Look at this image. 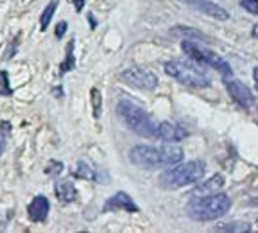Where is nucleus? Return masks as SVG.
Instances as JSON below:
<instances>
[{
	"mask_svg": "<svg viewBox=\"0 0 258 233\" xmlns=\"http://www.w3.org/2000/svg\"><path fill=\"white\" fill-rule=\"evenodd\" d=\"M251 34H253V38H256V40H258V24L253 25V29H251Z\"/></svg>",
	"mask_w": 258,
	"mask_h": 233,
	"instance_id": "28",
	"label": "nucleus"
},
{
	"mask_svg": "<svg viewBox=\"0 0 258 233\" xmlns=\"http://www.w3.org/2000/svg\"><path fill=\"white\" fill-rule=\"evenodd\" d=\"M88 20H90V29H92V31H95V29H97V20H95V16H93L92 13H88Z\"/></svg>",
	"mask_w": 258,
	"mask_h": 233,
	"instance_id": "26",
	"label": "nucleus"
},
{
	"mask_svg": "<svg viewBox=\"0 0 258 233\" xmlns=\"http://www.w3.org/2000/svg\"><path fill=\"white\" fill-rule=\"evenodd\" d=\"M177 2L188 6L194 11L203 13V15L210 16L214 20H221V22L230 20V13L226 11L222 6L215 4V2H210V0H177Z\"/></svg>",
	"mask_w": 258,
	"mask_h": 233,
	"instance_id": "8",
	"label": "nucleus"
},
{
	"mask_svg": "<svg viewBox=\"0 0 258 233\" xmlns=\"http://www.w3.org/2000/svg\"><path fill=\"white\" fill-rule=\"evenodd\" d=\"M54 93H56V97H61V93H63V88H54Z\"/></svg>",
	"mask_w": 258,
	"mask_h": 233,
	"instance_id": "29",
	"label": "nucleus"
},
{
	"mask_svg": "<svg viewBox=\"0 0 258 233\" xmlns=\"http://www.w3.org/2000/svg\"><path fill=\"white\" fill-rule=\"evenodd\" d=\"M206 163L203 160H190V161H177L170 165L169 169L160 176V185L167 190H177L183 187L196 185L205 178Z\"/></svg>",
	"mask_w": 258,
	"mask_h": 233,
	"instance_id": "4",
	"label": "nucleus"
},
{
	"mask_svg": "<svg viewBox=\"0 0 258 233\" xmlns=\"http://www.w3.org/2000/svg\"><path fill=\"white\" fill-rule=\"evenodd\" d=\"M222 187H224V176L222 174H215V176H212L210 180L203 181L199 183L196 189L192 190V194L190 196H208V194H215V192H221Z\"/></svg>",
	"mask_w": 258,
	"mask_h": 233,
	"instance_id": "14",
	"label": "nucleus"
},
{
	"mask_svg": "<svg viewBox=\"0 0 258 233\" xmlns=\"http://www.w3.org/2000/svg\"><path fill=\"white\" fill-rule=\"evenodd\" d=\"M224 86L228 90V93L231 95L235 102H237L240 108L249 109L254 104V95L249 88H247L244 83H240L238 79H228L224 81Z\"/></svg>",
	"mask_w": 258,
	"mask_h": 233,
	"instance_id": "9",
	"label": "nucleus"
},
{
	"mask_svg": "<svg viewBox=\"0 0 258 233\" xmlns=\"http://www.w3.org/2000/svg\"><path fill=\"white\" fill-rule=\"evenodd\" d=\"M50 203L45 196H34L27 206V217L31 222H45L48 217Z\"/></svg>",
	"mask_w": 258,
	"mask_h": 233,
	"instance_id": "13",
	"label": "nucleus"
},
{
	"mask_svg": "<svg viewBox=\"0 0 258 233\" xmlns=\"http://www.w3.org/2000/svg\"><path fill=\"white\" fill-rule=\"evenodd\" d=\"M74 47H76V41L72 40L67 43V48H64V60L61 61L59 65V74L63 76V74L70 72V70H74V67H76V57H74Z\"/></svg>",
	"mask_w": 258,
	"mask_h": 233,
	"instance_id": "17",
	"label": "nucleus"
},
{
	"mask_svg": "<svg viewBox=\"0 0 258 233\" xmlns=\"http://www.w3.org/2000/svg\"><path fill=\"white\" fill-rule=\"evenodd\" d=\"M188 137V131H186L183 126L176 124V122H169V121H160L156 129V137L154 140H161V142H181Z\"/></svg>",
	"mask_w": 258,
	"mask_h": 233,
	"instance_id": "10",
	"label": "nucleus"
},
{
	"mask_svg": "<svg viewBox=\"0 0 258 233\" xmlns=\"http://www.w3.org/2000/svg\"><path fill=\"white\" fill-rule=\"evenodd\" d=\"M0 95L2 97L13 95V86H11V81H9L8 70H0Z\"/></svg>",
	"mask_w": 258,
	"mask_h": 233,
	"instance_id": "21",
	"label": "nucleus"
},
{
	"mask_svg": "<svg viewBox=\"0 0 258 233\" xmlns=\"http://www.w3.org/2000/svg\"><path fill=\"white\" fill-rule=\"evenodd\" d=\"M120 81L124 85L133 86L137 90H145V92H151L158 86L156 74H153L151 70L140 69V67H131V69H125L124 72H120Z\"/></svg>",
	"mask_w": 258,
	"mask_h": 233,
	"instance_id": "7",
	"label": "nucleus"
},
{
	"mask_svg": "<svg viewBox=\"0 0 258 233\" xmlns=\"http://www.w3.org/2000/svg\"><path fill=\"white\" fill-rule=\"evenodd\" d=\"M240 8L258 16V0H240Z\"/></svg>",
	"mask_w": 258,
	"mask_h": 233,
	"instance_id": "23",
	"label": "nucleus"
},
{
	"mask_svg": "<svg viewBox=\"0 0 258 233\" xmlns=\"http://www.w3.org/2000/svg\"><path fill=\"white\" fill-rule=\"evenodd\" d=\"M165 74L177 83L192 88H208L212 85L210 72L196 60H181V57L169 60L165 63Z\"/></svg>",
	"mask_w": 258,
	"mask_h": 233,
	"instance_id": "3",
	"label": "nucleus"
},
{
	"mask_svg": "<svg viewBox=\"0 0 258 233\" xmlns=\"http://www.w3.org/2000/svg\"><path fill=\"white\" fill-rule=\"evenodd\" d=\"M74 178H81V180H90L95 183H109V174L104 169L92 165L85 160L77 161V167L74 170Z\"/></svg>",
	"mask_w": 258,
	"mask_h": 233,
	"instance_id": "11",
	"label": "nucleus"
},
{
	"mask_svg": "<svg viewBox=\"0 0 258 233\" xmlns=\"http://www.w3.org/2000/svg\"><path fill=\"white\" fill-rule=\"evenodd\" d=\"M214 229H217V231H238V233H242V231H249L251 226L247 224V222H224V224H219L217 228H214Z\"/></svg>",
	"mask_w": 258,
	"mask_h": 233,
	"instance_id": "20",
	"label": "nucleus"
},
{
	"mask_svg": "<svg viewBox=\"0 0 258 233\" xmlns=\"http://www.w3.org/2000/svg\"><path fill=\"white\" fill-rule=\"evenodd\" d=\"M70 4L76 6V11H77V13H81L83 9H85V4H86V2H85V0H70Z\"/></svg>",
	"mask_w": 258,
	"mask_h": 233,
	"instance_id": "25",
	"label": "nucleus"
},
{
	"mask_svg": "<svg viewBox=\"0 0 258 233\" xmlns=\"http://www.w3.org/2000/svg\"><path fill=\"white\" fill-rule=\"evenodd\" d=\"M54 194L59 199L61 203H72L77 199V189L72 181L63 180V181H56L54 185Z\"/></svg>",
	"mask_w": 258,
	"mask_h": 233,
	"instance_id": "15",
	"label": "nucleus"
},
{
	"mask_svg": "<svg viewBox=\"0 0 258 233\" xmlns=\"http://www.w3.org/2000/svg\"><path fill=\"white\" fill-rule=\"evenodd\" d=\"M57 4H59V0H50V2L47 4V8L43 9V13H41V16H40L41 31H47L48 29V25H50V22H52L54 13H56V9H57Z\"/></svg>",
	"mask_w": 258,
	"mask_h": 233,
	"instance_id": "18",
	"label": "nucleus"
},
{
	"mask_svg": "<svg viewBox=\"0 0 258 233\" xmlns=\"http://www.w3.org/2000/svg\"><path fill=\"white\" fill-rule=\"evenodd\" d=\"M183 149L177 145H144L138 144L129 151V161L138 169L156 170L183 160Z\"/></svg>",
	"mask_w": 258,
	"mask_h": 233,
	"instance_id": "1",
	"label": "nucleus"
},
{
	"mask_svg": "<svg viewBox=\"0 0 258 233\" xmlns=\"http://www.w3.org/2000/svg\"><path fill=\"white\" fill-rule=\"evenodd\" d=\"M113 210H124V212H131V213H137L140 212L138 205L133 201V197L129 196L125 192H117L113 194L111 197H108L104 203V212H113Z\"/></svg>",
	"mask_w": 258,
	"mask_h": 233,
	"instance_id": "12",
	"label": "nucleus"
},
{
	"mask_svg": "<svg viewBox=\"0 0 258 233\" xmlns=\"http://www.w3.org/2000/svg\"><path fill=\"white\" fill-rule=\"evenodd\" d=\"M67 29H69V24H67L64 20H61L59 24L56 25V31H54V34H56L57 40H61V38L64 36V32H67Z\"/></svg>",
	"mask_w": 258,
	"mask_h": 233,
	"instance_id": "24",
	"label": "nucleus"
},
{
	"mask_svg": "<svg viewBox=\"0 0 258 233\" xmlns=\"http://www.w3.org/2000/svg\"><path fill=\"white\" fill-rule=\"evenodd\" d=\"M170 32H172L174 36H177V38H186V40H190V41H194V40L208 41V38H206L201 31H198V29H190V27H183V25L170 29Z\"/></svg>",
	"mask_w": 258,
	"mask_h": 233,
	"instance_id": "16",
	"label": "nucleus"
},
{
	"mask_svg": "<svg viewBox=\"0 0 258 233\" xmlns=\"http://www.w3.org/2000/svg\"><path fill=\"white\" fill-rule=\"evenodd\" d=\"M181 48L186 52V56L192 57V60H196L198 63L201 65H208V67H212V69L217 70L221 76L228 77L233 74V70H231L230 63L224 60V57H221L217 52H214V50H210V48H205L201 47V45L194 43V41L190 40H185L181 43Z\"/></svg>",
	"mask_w": 258,
	"mask_h": 233,
	"instance_id": "6",
	"label": "nucleus"
},
{
	"mask_svg": "<svg viewBox=\"0 0 258 233\" xmlns=\"http://www.w3.org/2000/svg\"><path fill=\"white\" fill-rule=\"evenodd\" d=\"M253 79H254V86H256V90H258V67L253 69Z\"/></svg>",
	"mask_w": 258,
	"mask_h": 233,
	"instance_id": "27",
	"label": "nucleus"
},
{
	"mask_svg": "<svg viewBox=\"0 0 258 233\" xmlns=\"http://www.w3.org/2000/svg\"><path fill=\"white\" fill-rule=\"evenodd\" d=\"M90 102H92V109H93V119L99 121L102 113V93L99 88H92L90 90Z\"/></svg>",
	"mask_w": 258,
	"mask_h": 233,
	"instance_id": "19",
	"label": "nucleus"
},
{
	"mask_svg": "<svg viewBox=\"0 0 258 233\" xmlns=\"http://www.w3.org/2000/svg\"><path fill=\"white\" fill-rule=\"evenodd\" d=\"M45 172H47L48 176L56 178L57 174L63 172V161H56V160L48 161V167H45Z\"/></svg>",
	"mask_w": 258,
	"mask_h": 233,
	"instance_id": "22",
	"label": "nucleus"
},
{
	"mask_svg": "<svg viewBox=\"0 0 258 233\" xmlns=\"http://www.w3.org/2000/svg\"><path fill=\"white\" fill-rule=\"evenodd\" d=\"M117 113L124 124L131 131H135L138 137L144 138H154L160 121H156L149 111H145L142 106L135 104L133 101H120L117 106Z\"/></svg>",
	"mask_w": 258,
	"mask_h": 233,
	"instance_id": "5",
	"label": "nucleus"
},
{
	"mask_svg": "<svg viewBox=\"0 0 258 233\" xmlns=\"http://www.w3.org/2000/svg\"><path fill=\"white\" fill-rule=\"evenodd\" d=\"M230 208H231L230 196H226L222 192H215V194H208V196H194L186 203L185 212L192 221L210 222L224 217L226 213L230 212Z\"/></svg>",
	"mask_w": 258,
	"mask_h": 233,
	"instance_id": "2",
	"label": "nucleus"
}]
</instances>
